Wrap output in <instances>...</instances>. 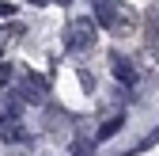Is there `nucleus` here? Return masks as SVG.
<instances>
[{"mask_svg": "<svg viewBox=\"0 0 159 156\" xmlns=\"http://www.w3.org/2000/svg\"><path fill=\"white\" fill-rule=\"evenodd\" d=\"M121 126H125V118H121V114H117V118H106L102 126H98V141H110V137H114V133L121 129Z\"/></svg>", "mask_w": 159, "mask_h": 156, "instance_id": "6", "label": "nucleus"}, {"mask_svg": "<svg viewBox=\"0 0 159 156\" xmlns=\"http://www.w3.org/2000/svg\"><path fill=\"white\" fill-rule=\"evenodd\" d=\"M23 137H27V133H23V126H19L15 110H4V114H0V141L15 145V141H23Z\"/></svg>", "mask_w": 159, "mask_h": 156, "instance_id": "2", "label": "nucleus"}, {"mask_svg": "<svg viewBox=\"0 0 159 156\" xmlns=\"http://www.w3.org/2000/svg\"><path fill=\"white\" fill-rule=\"evenodd\" d=\"M8 15H15V4H8V0H0V19H8Z\"/></svg>", "mask_w": 159, "mask_h": 156, "instance_id": "8", "label": "nucleus"}, {"mask_svg": "<svg viewBox=\"0 0 159 156\" xmlns=\"http://www.w3.org/2000/svg\"><path fill=\"white\" fill-rule=\"evenodd\" d=\"M91 42H95V19H76L68 46H72V50H84V46H91Z\"/></svg>", "mask_w": 159, "mask_h": 156, "instance_id": "1", "label": "nucleus"}, {"mask_svg": "<svg viewBox=\"0 0 159 156\" xmlns=\"http://www.w3.org/2000/svg\"><path fill=\"white\" fill-rule=\"evenodd\" d=\"M61 4H68V0H61Z\"/></svg>", "mask_w": 159, "mask_h": 156, "instance_id": "11", "label": "nucleus"}, {"mask_svg": "<svg viewBox=\"0 0 159 156\" xmlns=\"http://www.w3.org/2000/svg\"><path fill=\"white\" fill-rule=\"evenodd\" d=\"M72 156H95V145L91 141H76L72 145Z\"/></svg>", "mask_w": 159, "mask_h": 156, "instance_id": "7", "label": "nucleus"}, {"mask_svg": "<svg viewBox=\"0 0 159 156\" xmlns=\"http://www.w3.org/2000/svg\"><path fill=\"white\" fill-rule=\"evenodd\" d=\"M110 69H114V80H121V84H136V69L125 61V57H114V61H110Z\"/></svg>", "mask_w": 159, "mask_h": 156, "instance_id": "4", "label": "nucleus"}, {"mask_svg": "<svg viewBox=\"0 0 159 156\" xmlns=\"http://www.w3.org/2000/svg\"><path fill=\"white\" fill-rule=\"evenodd\" d=\"M95 19H98V27H114V23H117L110 0H98V4H95Z\"/></svg>", "mask_w": 159, "mask_h": 156, "instance_id": "5", "label": "nucleus"}, {"mask_svg": "<svg viewBox=\"0 0 159 156\" xmlns=\"http://www.w3.org/2000/svg\"><path fill=\"white\" fill-rule=\"evenodd\" d=\"M8 80H11V65H0V88H4Z\"/></svg>", "mask_w": 159, "mask_h": 156, "instance_id": "9", "label": "nucleus"}, {"mask_svg": "<svg viewBox=\"0 0 159 156\" xmlns=\"http://www.w3.org/2000/svg\"><path fill=\"white\" fill-rule=\"evenodd\" d=\"M19 103H30V107H42L46 103V88H38L30 76H23V84H19Z\"/></svg>", "mask_w": 159, "mask_h": 156, "instance_id": "3", "label": "nucleus"}, {"mask_svg": "<svg viewBox=\"0 0 159 156\" xmlns=\"http://www.w3.org/2000/svg\"><path fill=\"white\" fill-rule=\"evenodd\" d=\"M27 4H38V8H42V4H49V0H27Z\"/></svg>", "mask_w": 159, "mask_h": 156, "instance_id": "10", "label": "nucleus"}]
</instances>
